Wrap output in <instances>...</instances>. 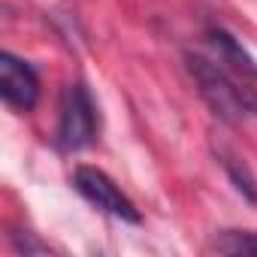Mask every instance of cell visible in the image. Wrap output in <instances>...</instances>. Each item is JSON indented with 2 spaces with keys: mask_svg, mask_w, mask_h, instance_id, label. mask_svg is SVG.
I'll use <instances>...</instances> for the list:
<instances>
[{
  "mask_svg": "<svg viewBox=\"0 0 257 257\" xmlns=\"http://www.w3.org/2000/svg\"><path fill=\"white\" fill-rule=\"evenodd\" d=\"M188 73L197 82L200 97L209 103V109L227 121V124H239L245 115H257V91H251L248 85H239L233 76H227L218 64L206 61L203 55H188Z\"/></svg>",
  "mask_w": 257,
  "mask_h": 257,
  "instance_id": "obj_1",
  "label": "cell"
},
{
  "mask_svg": "<svg viewBox=\"0 0 257 257\" xmlns=\"http://www.w3.org/2000/svg\"><path fill=\"white\" fill-rule=\"evenodd\" d=\"M97 137V106L82 82H70L58 106V146L64 152H82Z\"/></svg>",
  "mask_w": 257,
  "mask_h": 257,
  "instance_id": "obj_2",
  "label": "cell"
},
{
  "mask_svg": "<svg viewBox=\"0 0 257 257\" xmlns=\"http://www.w3.org/2000/svg\"><path fill=\"white\" fill-rule=\"evenodd\" d=\"M73 188H76L91 206H97V209H103V212H109V215L127 221V224H140V221H143V218H140V209L134 206V200L127 197L103 170L79 167V170L73 173Z\"/></svg>",
  "mask_w": 257,
  "mask_h": 257,
  "instance_id": "obj_3",
  "label": "cell"
},
{
  "mask_svg": "<svg viewBox=\"0 0 257 257\" xmlns=\"http://www.w3.org/2000/svg\"><path fill=\"white\" fill-rule=\"evenodd\" d=\"M0 94L4 100L22 112H31L40 100V79L34 67L13 52H0Z\"/></svg>",
  "mask_w": 257,
  "mask_h": 257,
  "instance_id": "obj_4",
  "label": "cell"
},
{
  "mask_svg": "<svg viewBox=\"0 0 257 257\" xmlns=\"http://www.w3.org/2000/svg\"><path fill=\"white\" fill-rule=\"evenodd\" d=\"M215 155H218L221 167L227 170V176H230L233 188H236L248 203H254V206H257V179H254V173L248 170V164H245L242 158H236L233 152H227V149H215Z\"/></svg>",
  "mask_w": 257,
  "mask_h": 257,
  "instance_id": "obj_5",
  "label": "cell"
},
{
  "mask_svg": "<svg viewBox=\"0 0 257 257\" xmlns=\"http://www.w3.org/2000/svg\"><path fill=\"white\" fill-rule=\"evenodd\" d=\"M209 43L239 70V73H248V76H257V64H254V58L239 46V40L236 37H230L227 31H221V28H212L209 31Z\"/></svg>",
  "mask_w": 257,
  "mask_h": 257,
  "instance_id": "obj_6",
  "label": "cell"
},
{
  "mask_svg": "<svg viewBox=\"0 0 257 257\" xmlns=\"http://www.w3.org/2000/svg\"><path fill=\"white\" fill-rule=\"evenodd\" d=\"M212 245L221 254H257V230H224Z\"/></svg>",
  "mask_w": 257,
  "mask_h": 257,
  "instance_id": "obj_7",
  "label": "cell"
}]
</instances>
